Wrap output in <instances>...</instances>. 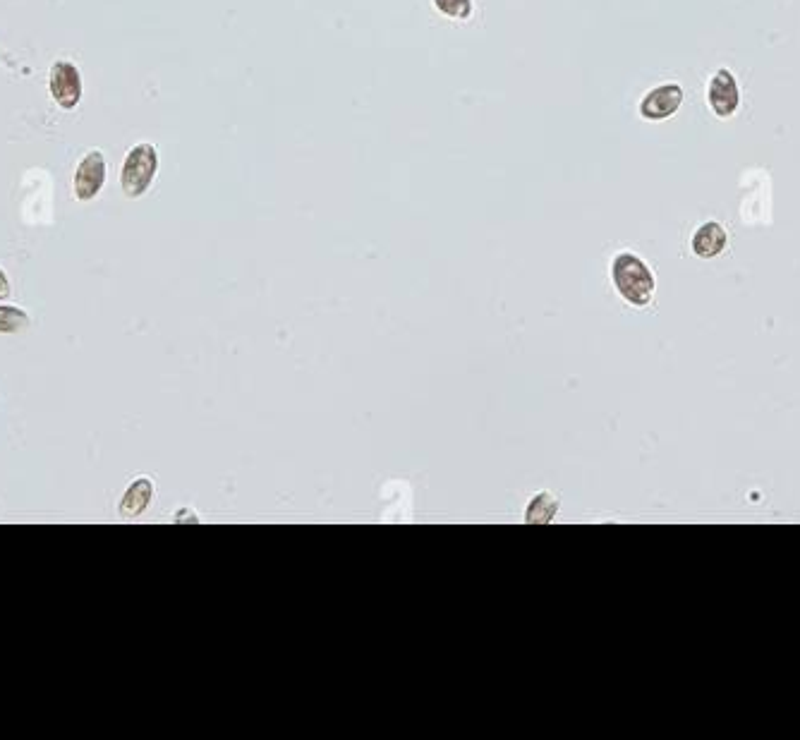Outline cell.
Here are the masks:
<instances>
[{"label":"cell","instance_id":"obj_1","mask_svg":"<svg viewBox=\"0 0 800 740\" xmlns=\"http://www.w3.org/2000/svg\"><path fill=\"white\" fill-rule=\"evenodd\" d=\"M611 281H614L618 295L630 305L645 307L654 297V276L650 266L635 257L633 252L616 254L611 262Z\"/></svg>","mask_w":800,"mask_h":740},{"label":"cell","instance_id":"obj_2","mask_svg":"<svg viewBox=\"0 0 800 740\" xmlns=\"http://www.w3.org/2000/svg\"><path fill=\"white\" fill-rule=\"evenodd\" d=\"M156 171H159V151L154 144H137L127 151L123 171H120V187L125 197L139 199L154 185Z\"/></svg>","mask_w":800,"mask_h":740},{"label":"cell","instance_id":"obj_3","mask_svg":"<svg viewBox=\"0 0 800 740\" xmlns=\"http://www.w3.org/2000/svg\"><path fill=\"white\" fill-rule=\"evenodd\" d=\"M48 89H51L53 101L63 111H75L82 101V75L77 70V65H72L70 60H58L51 68Z\"/></svg>","mask_w":800,"mask_h":740},{"label":"cell","instance_id":"obj_4","mask_svg":"<svg viewBox=\"0 0 800 740\" xmlns=\"http://www.w3.org/2000/svg\"><path fill=\"white\" fill-rule=\"evenodd\" d=\"M103 185H106V156H103V151L94 149L75 168V180H72L75 199L77 202H92L94 197H99Z\"/></svg>","mask_w":800,"mask_h":740},{"label":"cell","instance_id":"obj_5","mask_svg":"<svg viewBox=\"0 0 800 740\" xmlns=\"http://www.w3.org/2000/svg\"><path fill=\"white\" fill-rule=\"evenodd\" d=\"M707 103L717 118H731V115L738 111V106H741V89H738V82L731 70L721 68L717 75L709 80Z\"/></svg>","mask_w":800,"mask_h":740},{"label":"cell","instance_id":"obj_6","mask_svg":"<svg viewBox=\"0 0 800 740\" xmlns=\"http://www.w3.org/2000/svg\"><path fill=\"white\" fill-rule=\"evenodd\" d=\"M683 103V89L678 84H662V87L652 89L645 94V99L640 103V115L645 120H666L671 118Z\"/></svg>","mask_w":800,"mask_h":740},{"label":"cell","instance_id":"obj_7","mask_svg":"<svg viewBox=\"0 0 800 740\" xmlns=\"http://www.w3.org/2000/svg\"><path fill=\"white\" fill-rule=\"evenodd\" d=\"M154 501V482L149 477H137L135 482L127 487V491L120 499V518L135 520L142 513H147V508Z\"/></svg>","mask_w":800,"mask_h":740},{"label":"cell","instance_id":"obj_8","mask_svg":"<svg viewBox=\"0 0 800 740\" xmlns=\"http://www.w3.org/2000/svg\"><path fill=\"white\" fill-rule=\"evenodd\" d=\"M726 242H729L726 230L721 228L719 223L709 221L705 226H700L698 233L693 235V252L698 254L700 259H714L726 250Z\"/></svg>","mask_w":800,"mask_h":740},{"label":"cell","instance_id":"obj_9","mask_svg":"<svg viewBox=\"0 0 800 740\" xmlns=\"http://www.w3.org/2000/svg\"><path fill=\"white\" fill-rule=\"evenodd\" d=\"M559 513V499L551 491H539L530 499L525 508V523L527 525H549L554 520V515Z\"/></svg>","mask_w":800,"mask_h":740},{"label":"cell","instance_id":"obj_10","mask_svg":"<svg viewBox=\"0 0 800 740\" xmlns=\"http://www.w3.org/2000/svg\"><path fill=\"white\" fill-rule=\"evenodd\" d=\"M29 324H32V319L22 307L0 305V333H20Z\"/></svg>","mask_w":800,"mask_h":740},{"label":"cell","instance_id":"obj_11","mask_svg":"<svg viewBox=\"0 0 800 740\" xmlns=\"http://www.w3.org/2000/svg\"><path fill=\"white\" fill-rule=\"evenodd\" d=\"M434 5L453 20H468L472 15V0H434Z\"/></svg>","mask_w":800,"mask_h":740},{"label":"cell","instance_id":"obj_12","mask_svg":"<svg viewBox=\"0 0 800 740\" xmlns=\"http://www.w3.org/2000/svg\"><path fill=\"white\" fill-rule=\"evenodd\" d=\"M10 281H8V276H5V271L0 269V300H8L10 297Z\"/></svg>","mask_w":800,"mask_h":740},{"label":"cell","instance_id":"obj_13","mask_svg":"<svg viewBox=\"0 0 800 740\" xmlns=\"http://www.w3.org/2000/svg\"><path fill=\"white\" fill-rule=\"evenodd\" d=\"M175 523H199V518L192 511H180L175 513Z\"/></svg>","mask_w":800,"mask_h":740}]
</instances>
